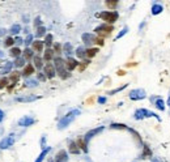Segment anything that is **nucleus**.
Masks as SVG:
<instances>
[{"label": "nucleus", "instance_id": "nucleus-1", "mask_svg": "<svg viewBox=\"0 0 170 162\" xmlns=\"http://www.w3.org/2000/svg\"><path fill=\"white\" fill-rule=\"evenodd\" d=\"M79 115H80V110L79 109H74V110H71L70 112H67V114L59 120V123H58V128H59V130H64L66 127L70 126L72 122L75 120V118L79 116Z\"/></svg>", "mask_w": 170, "mask_h": 162}, {"label": "nucleus", "instance_id": "nucleus-2", "mask_svg": "<svg viewBox=\"0 0 170 162\" xmlns=\"http://www.w3.org/2000/svg\"><path fill=\"white\" fill-rule=\"evenodd\" d=\"M96 16L100 17L101 20H104L106 24L111 25V24H114L116 20L119 18V13L116 12V11H104V12H101V13H97Z\"/></svg>", "mask_w": 170, "mask_h": 162}, {"label": "nucleus", "instance_id": "nucleus-3", "mask_svg": "<svg viewBox=\"0 0 170 162\" xmlns=\"http://www.w3.org/2000/svg\"><path fill=\"white\" fill-rule=\"evenodd\" d=\"M54 66H55L56 73H58V75H59L62 78L70 77V73L67 72V68H66V62L63 60L62 58H55V59H54Z\"/></svg>", "mask_w": 170, "mask_h": 162}, {"label": "nucleus", "instance_id": "nucleus-4", "mask_svg": "<svg viewBox=\"0 0 170 162\" xmlns=\"http://www.w3.org/2000/svg\"><path fill=\"white\" fill-rule=\"evenodd\" d=\"M134 118H135L136 120H143V119H145V118H156L157 120H161L157 114H154L153 111H149L147 109H138V110L135 111Z\"/></svg>", "mask_w": 170, "mask_h": 162}, {"label": "nucleus", "instance_id": "nucleus-5", "mask_svg": "<svg viewBox=\"0 0 170 162\" xmlns=\"http://www.w3.org/2000/svg\"><path fill=\"white\" fill-rule=\"evenodd\" d=\"M114 28L113 25H109V24H104V25H100L94 29V32L98 34L100 38H105V37H109L111 33H113Z\"/></svg>", "mask_w": 170, "mask_h": 162}, {"label": "nucleus", "instance_id": "nucleus-6", "mask_svg": "<svg viewBox=\"0 0 170 162\" xmlns=\"http://www.w3.org/2000/svg\"><path fill=\"white\" fill-rule=\"evenodd\" d=\"M128 97L132 101H142L144 98H147V93H145L144 89H134L132 92H130Z\"/></svg>", "mask_w": 170, "mask_h": 162}, {"label": "nucleus", "instance_id": "nucleus-7", "mask_svg": "<svg viewBox=\"0 0 170 162\" xmlns=\"http://www.w3.org/2000/svg\"><path fill=\"white\" fill-rule=\"evenodd\" d=\"M13 144H14V136L9 135V136L4 137V139L0 141V148H2V149H8V148H11Z\"/></svg>", "mask_w": 170, "mask_h": 162}, {"label": "nucleus", "instance_id": "nucleus-8", "mask_svg": "<svg viewBox=\"0 0 170 162\" xmlns=\"http://www.w3.org/2000/svg\"><path fill=\"white\" fill-rule=\"evenodd\" d=\"M81 38H82V42H84L88 47L92 46V45H94L96 41H97V37L94 36V34H90V33H84Z\"/></svg>", "mask_w": 170, "mask_h": 162}, {"label": "nucleus", "instance_id": "nucleus-9", "mask_svg": "<svg viewBox=\"0 0 170 162\" xmlns=\"http://www.w3.org/2000/svg\"><path fill=\"white\" fill-rule=\"evenodd\" d=\"M152 100V102L154 104V106H156V109L160 110V111H165V109H166V104H165V101H164V98L161 97H152L150 98Z\"/></svg>", "mask_w": 170, "mask_h": 162}, {"label": "nucleus", "instance_id": "nucleus-10", "mask_svg": "<svg viewBox=\"0 0 170 162\" xmlns=\"http://www.w3.org/2000/svg\"><path fill=\"white\" fill-rule=\"evenodd\" d=\"M102 131H104V127H97V128H94V130H92V131H88V132H86V135L84 136V141H85V143L86 144H88L89 143V141H90V139H93V137L97 135V134H100V132H102Z\"/></svg>", "mask_w": 170, "mask_h": 162}, {"label": "nucleus", "instance_id": "nucleus-11", "mask_svg": "<svg viewBox=\"0 0 170 162\" xmlns=\"http://www.w3.org/2000/svg\"><path fill=\"white\" fill-rule=\"evenodd\" d=\"M43 73L46 75L47 78H52V77H55V75H56V70H55V67L52 64L47 63V64L45 66V68H43Z\"/></svg>", "mask_w": 170, "mask_h": 162}, {"label": "nucleus", "instance_id": "nucleus-12", "mask_svg": "<svg viewBox=\"0 0 170 162\" xmlns=\"http://www.w3.org/2000/svg\"><path fill=\"white\" fill-rule=\"evenodd\" d=\"M34 122H36L34 118L25 115V116H22L21 119L18 120V126H20V127H30L32 124H34Z\"/></svg>", "mask_w": 170, "mask_h": 162}, {"label": "nucleus", "instance_id": "nucleus-13", "mask_svg": "<svg viewBox=\"0 0 170 162\" xmlns=\"http://www.w3.org/2000/svg\"><path fill=\"white\" fill-rule=\"evenodd\" d=\"M79 66V62L76 60V59L74 58H67V60H66V68H67V71H74L75 68Z\"/></svg>", "mask_w": 170, "mask_h": 162}, {"label": "nucleus", "instance_id": "nucleus-14", "mask_svg": "<svg viewBox=\"0 0 170 162\" xmlns=\"http://www.w3.org/2000/svg\"><path fill=\"white\" fill-rule=\"evenodd\" d=\"M0 67H2V70H0V73H8V72H11L12 71V67H13V63L12 62H7V60H4L2 64H0Z\"/></svg>", "mask_w": 170, "mask_h": 162}, {"label": "nucleus", "instance_id": "nucleus-15", "mask_svg": "<svg viewBox=\"0 0 170 162\" xmlns=\"http://www.w3.org/2000/svg\"><path fill=\"white\" fill-rule=\"evenodd\" d=\"M68 161V154L66 150L58 152V154L55 156V162H67Z\"/></svg>", "mask_w": 170, "mask_h": 162}, {"label": "nucleus", "instance_id": "nucleus-16", "mask_svg": "<svg viewBox=\"0 0 170 162\" xmlns=\"http://www.w3.org/2000/svg\"><path fill=\"white\" fill-rule=\"evenodd\" d=\"M150 12H152L153 16H157V14H161L164 12V7L161 6V4L158 3H154L152 6V9H150Z\"/></svg>", "mask_w": 170, "mask_h": 162}, {"label": "nucleus", "instance_id": "nucleus-17", "mask_svg": "<svg viewBox=\"0 0 170 162\" xmlns=\"http://www.w3.org/2000/svg\"><path fill=\"white\" fill-rule=\"evenodd\" d=\"M33 73H34V67L32 64L25 66V68H24V71H22V76L24 77H29V76H32Z\"/></svg>", "mask_w": 170, "mask_h": 162}, {"label": "nucleus", "instance_id": "nucleus-18", "mask_svg": "<svg viewBox=\"0 0 170 162\" xmlns=\"http://www.w3.org/2000/svg\"><path fill=\"white\" fill-rule=\"evenodd\" d=\"M38 98L40 97H37V96H26V97H17L16 101L17 102H32V101L38 100Z\"/></svg>", "mask_w": 170, "mask_h": 162}, {"label": "nucleus", "instance_id": "nucleus-19", "mask_svg": "<svg viewBox=\"0 0 170 162\" xmlns=\"http://www.w3.org/2000/svg\"><path fill=\"white\" fill-rule=\"evenodd\" d=\"M70 153H72V154H79L80 153V148H79V145H77L76 143H74V141H71L70 143Z\"/></svg>", "mask_w": 170, "mask_h": 162}, {"label": "nucleus", "instance_id": "nucleus-20", "mask_svg": "<svg viewBox=\"0 0 170 162\" xmlns=\"http://www.w3.org/2000/svg\"><path fill=\"white\" fill-rule=\"evenodd\" d=\"M43 43L42 41H34L33 42V51H37V52H41L43 50Z\"/></svg>", "mask_w": 170, "mask_h": 162}, {"label": "nucleus", "instance_id": "nucleus-21", "mask_svg": "<svg viewBox=\"0 0 170 162\" xmlns=\"http://www.w3.org/2000/svg\"><path fill=\"white\" fill-rule=\"evenodd\" d=\"M50 150H51V148H50V146H48V148H45V149H43V150L41 152V154L37 157V160L34 161V162H42L43 160H45V157L48 154V152H50Z\"/></svg>", "mask_w": 170, "mask_h": 162}, {"label": "nucleus", "instance_id": "nucleus-22", "mask_svg": "<svg viewBox=\"0 0 170 162\" xmlns=\"http://www.w3.org/2000/svg\"><path fill=\"white\" fill-rule=\"evenodd\" d=\"M52 58H54V50L47 48V50L45 51V55H43V60H45V62H50Z\"/></svg>", "mask_w": 170, "mask_h": 162}, {"label": "nucleus", "instance_id": "nucleus-23", "mask_svg": "<svg viewBox=\"0 0 170 162\" xmlns=\"http://www.w3.org/2000/svg\"><path fill=\"white\" fill-rule=\"evenodd\" d=\"M75 52H76V56L79 58V59H84L86 56V50H85L84 47H77Z\"/></svg>", "mask_w": 170, "mask_h": 162}, {"label": "nucleus", "instance_id": "nucleus-24", "mask_svg": "<svg viewBox=\"0 0 170 162\" xmlns=\"http://www.w3.org/2000/svg\"><path fill=\"white\" fill-rule=\"evenodd\" d=\"M24 59H25V60H30V59L33 58V54H34V51L32 50V48H25V50H24Z\"/></svg>", "mask_w": 170, "mask_h": 162}, {"label": "nucleus", "instance_id": "nucleus-25", "mask_svg": "<svg viewBox=\"0 0 170 162\" xmlns=\"http://www.w3.org/2000/svg\"><path fill=\"white\" fill-rule=\"evenodd\" d=\"M9 55L17 59V58H20V55H21V50L18 47H12L11 51H9Z\"/></svg>", "mask_w": 170, "mask_h": 162}, {"label": "nucleus", "instance_id": "nucleus-26", "mask_svg": "<svg viewBox=\"0 0 170 162\" xmlns=\"http://www.w3.org/2000/svg\"><path fill=\"white\" fill-rule=\"evenodd\" d=\"M76 144L79 145V148H81L82 150L85 152V153H88V146H86L88 144H86L85 141H84V139H79V140H77V143H76Z\"/></svg>", "mask_w": 170, "mask_h": 162}, {"label": "nucleus", "instance_id": "nucleus-27", "mask_svg": "<svg viewBox=\"0 0 170 162\" xmlns=\"http://www.w3.org/2000/svg\"><path fill=\"white\" fill-rule=\"evenodd\" d=\"M97 52H98V48H97V47L88 48V50H86V56H88V58H93V56L97 55Z\"/></svg>", "mask_w": 170, "mask_h": 162}, {"label": "nucleus", "instance_id": "nucleus-28", "mask_svg": "<svg viewBox=\"0 0 170 162\" xmlns=\"http://www.w3.org/2000/svg\"><path fill=\"white\" fill-rule=\"evenodd\" d=\"M63 51H64L66 54H67V56L70 58V55H71V52H72V45L71 43H64V46H63Z\"/></svg>", "mask_w": 170, "mask_h": 162}, {"label": "nucleus", "instance_id": "nucleus-29", "mask_svg": "<svg viewBox=\"0 0 170 162\" xmlns=\"http://www.w3.org/2000/svg\"><path fill=\"white\" fill-rule=\"evenodd\" d=\"M9 32H11V34H13V36H16V34H18V33L21 32V26L18 25V24H14V25L11 28V30H9Z\"/></svg>", "mask_w": 170, "mask_h": 162}, {"label": "nucleus", "instance_id": "nucleus-30", "mask_svg": "<svg viewBox=\"0 0 170 162\" xmlns=\"http://www.w3.org/2000/svg\"><path fill=\"white\" fill-rule=\"evenodd\" d=\"M46 34V28L45 26H41V28H37V33H36V37L37 38H41L42 36Z\"/></svg>", "mask_w": 170, "mask_h": 162}, {"label": "nucleus", "instance_id": "nucleus-31", "mask_svg": "<svg viewBox=\"0 0 170 162\" xmlns=\"http://www.w3.org/2000/svg\"><path fill=\"white\" fill-rule=\"evenodd\" d=\"M18 78H20V73L18 72H12L11 76H9V80L13 81V84H16V82L18 81Z\"/></svg>", "mask_w": 170, "mask_h": 162}, {"label": "nucleus", "instance_id": "nucleus-32", "mask_svg": "<svg viewBox=\"0 0 170 162\" xmlns=\"http://www.w3.org/2000/svg\"><path fill=\"white\" fill-rule=\"evenodd\" d=\"M105 4H106V7H108V8L115 9V7L118 6V2H116V0H108V2H106Z\"/></svg>", "mask_w": 170, "mask_h": 162}, {"label": "nucleus", "instance_id": "nucleus-33", "mask_svg": "<svg viewBox=\"0 0 170 162\" xmlns=\"http://www.w3.org/2000/svg\"><path fill=\"white\" fill-rule=\"evenodd\" d=\"M14 45V39L12 37H7L6 39H4V46L6 47H11Z\"/></svg>", "mask_w": 170, "mask_h": 162}, {"label": "nucleus", "instance_id": "nucleus-34", "mask_svg": "<svg viewBox=\"0 0 170 162\" xmlns=\"http://www.w3.org/2000/svg\"><path fill=\"white\" fill-rule=\"evenodd\" d=\"M34 66H36V68H38V70H41L42 68V59L40 56H34Z\"/></svg>", "mask_w": 170, "mask_h": 162}, {"label": "nucleus", "instance_id": "nucleus-35", "mask_svg": "<svg viewBox=\"0 0 170 162\" xmlns=\"http://www.w3.org/2000/svg\"><path fill=\"white\" fill-rule=\"evenodd\" d=\"M43 43H45L47 47H50L52 45V34H47V36L45 37V42Z\"/></svg>", "mask_w": 170, "mask_h": 162}, {"label": "nucleus", "instance_id": "nucleus-36", "mask_svg": "<svg viewBox=\"0 0 170 162\" xmlns=\"http://www.w3.org/2000/svg\"><path fill=\"white\" fill-rule=\"evenodd\" d=\"M37 85H38L37 80H26L25 81V86H28V88H34V86H37Z\"/></svg>", "mask_w": 170, "mask_h": 162}, {"label": "nucleus", "instance_id": "nucleus-37", "mask_svg": "<svg viewBox=\"0 0 170 162\" xmlns=\"http://www.w3.org/2000/svg\"><path fill=\"white\" fill-rule=\"evenodd\" d=\"M14 66H16V67H24V66H25V59H24V58H17L16 62H14Z\"/></svg>", "mask_w": 170, "mask_h": 162}, {"label": "nucleus", "instance_id": "nucleus-38", "mask_svg": "<svg viewBox=\"0 0 170 162\" xmlns=\"http://www.w3.org/2000/svg\"><path fill=\"white\" fill-rule=\"evenodd\" d=\"M24 43H25L26 47H28L29 45H33V36H32V34H28V37H26L25 41H24Z\"/></svg>", "mask_w": 170, "mask_h": 162}, {"label": "nucleus", "instance_id": "nucleus-39", "mask_svg": "<svg viewBox=\"0 0 170 162\" xmlns=\"http://www.w3.org/2000/svg\"><path fill=\"white\" fill-rule=\"evenodd\" d=\"M127 32H128V28H124V29H123V30H122V32H120V33L118 34V36H116V37H115V41H118V39H119V38H122L123 36H126V34H127Z\"/></svg>", "mask_w": 170, "mask_h": 162}, {"label": "nucleus", "instance_id": "nucleus-40", "mask_svg": "<svg viewBox=\"0 0 170 162\" xmlns=\"http://www.w3.org/2000/svg\"><path fill=\"white\" fill-rule=\"evenodd\" d=\"M126 88H127V84L123 85V86L116 88V89H114V90H110V92H109V94H115V93H118V92H120V90H123V89H126Z\"/></svg>", "mask_w": 170, "mask_h": 162}, {"label": "nucleus", "instance_id": "nucleus-41", "mask_svg": "<svg viewBox=\"0 0 170 162\" xmlns=\"http://www.w3.org/2000/svg\"><path fill=\"white\" fill-rule=\"evenodd\" d=\"M8 78H6V77H4V78H2V80H0V89H3V88H6L7 85H8Z\"/></svg>", "mask_w": 170, "mask_h": 162}, {"label": "nucleus", "instance_id": "nucleus-42", "mask_svg": "<svg viewBox=\"0 0 170 162\" xmlns=\"http://www.w3.org/2000/svg\"><path fill=\"white\" fill-rule=\"evenodd\" d=\"M54 52H58V54L62 52V46L59 43H54Z\"/></svg>", "mask_w": 170, "mask_h": 162}, {"label": "nucleus", "instance_id": "nucleus-43", "mask_svg": "<svg viewBox=\"0 0 170 162\" xmlns=\"http://www.w3.org/2000/svg\"><path fill=\"white\" fill-rule=\"evenodd\" d=\"M111 128H127V127H126L124 124H116V123H114V124H111Z\"/></svg>", "mask_w": 170, "mask_h": 162}, {"label": "nucleus", "instance_id": "nucleus-44", "mask_svg": "<svg viewBox=\"0 0 170 162\" xmlns=\"http://www.w3.org/2000/svg\"><path fill=\"white\" fill-rule=\"evenodd\" d=\"M46 75H45V73H42V72H40V73H38V80H41V81H45L46 80Z\"/></svg>", "mask_w": 170, "mask_h": 162}, {"label": "nucleus", "instance_id": "nucleus-45", "mask_svg": "<svg viewBox=\"0 0 170 162\" xmlns=\"http://www.w3.org/2000/svg\"><path fill=\"white\" fill-rule=\"evenodd\" d=\"M34 26H37V28H41L42 26V21L40 18H36V21H34Z\"/></svg>", "mask_w": 170, "mask_h": 162}, {"label": "nucleus", "instance_id": "nucleus-46", "mask_svg": "<svg viewBox=\"0 0 170 162\" xmlns=\"http://www.w3.org/2000/svg\"><path fill=\"white\" fill-rule=\"evenodd\" d=\"M98 104H101V105L106 104V97H100L98 98Z\"/></svg>", "mask_w": 170, "mask_h": 162}, {"label": "nucleus", "instance_id": "nucleus-47", "mask_svg": "<svg viewBox=\"0 0 170 162\" xmlns=\"http://www.w3.org/2000/svg\"><path fill=\"white\" fill-rule=\"evenodd\" d=\"M96 43H97V45H100V46H104V39H102V38H97V41H96Z\"/></svg>", "mask_w": 170, "mask_h": 162}, {"label": "nucleus", "instance_id": "nucleus-48", "mask_svg": "<svg viewBox=\"0 0 170 162\" xmlns=\"http://www.w3.org/2000/svg\"><path fill=\"white\" fill-rule=\"evenodd\" d=\"M14 42H16L17 45H21V43H22L24 41H22V38H20V37H16V38H14Z\"/></svg>", "mask_w": 170, "mask_h": 162}, {"label": "nucleus", "instance_id": "nucleus-49", "mask_svg": "<svg viewBox=\"0 0 170 162\" xmlns=\"http://www.w3.org/2000/svg\"><path fill=\"white\" fill-rule=\"evenodd\" d=\"M166 105L169 106V109H170V96H169V98H168V101H166Z\"/></svg>", "mask_w": 170, "mask_h": 162}, {"label": "nucleus", "instance_id": "nucleus-50", "mask_svg": "<svg viewBox=\"0 0 170 162\" xmlns=\"http://www.w3.org/2000/svg\"><path fill=\"white\" fill-rule=\"evenodd\" d=\"M3 118H4V112H2V114H0V122L3 120Z\"/></svg>", "mask_w": 170, "mask_h": 162}, {"label": "nucleus", "instance_id": "nucleus-51", "mask_svg": "<svg viewBox=\"0 0 170 162\" xmlns=\"http://www.w3.org/2000/svg\"><path fill=\"white\" fill-rule=\"evenodd\" d=\"M0 56H3V54H2V52H0Z\"/></svg>", "mask_w": 170, "mask_h": 162}, {"label": "nucleus", "instance_id": "nucleus-52", "mask_svg": "<svg viewBox=\"0 0 170 162\" xmlns=\"http://www.w3.org/2000/svg\"><path fill=\"white\" fill-rule=\"evenodd\" d=\"M2 112H3V111H2V110H0V114H2Z\"/></svg>", "mask_w": 170, "mask_h": 162}]
</instances>
